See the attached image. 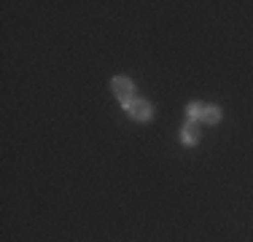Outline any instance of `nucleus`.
Listing matches in <instances>:
<instances>
[{
  "label": "nucleus",
  "mask_w": 253,
  "mask_h": 242,
  "mask_svg": "<svg viewBox=\"0 0 253 242\" xmlns=\"http://www.w3.org/2000/svg\"><path fill=\"white\" fill-rule=\"evenodd\" d=\"M111 89H113V94L119 97V102H122L124 108L129 105L132 100H135V97H132V92H135V86H132V81H129V78H124V76L113 78V81H111Z\"/></svg>",
  "instance_id": "obj_1"
},
{
  "label": "nucleus",
  "mask_w": 253,
  "mask_h": 242,
  "mask_svg": "<svg viewBox=\"0 0 253 242\" xmlns=\"http://www.w3.org/2000/svg\"><path fill=\"white\" fill-rule=\"evenodd\" d=\"M126 113L137 121H148L151 119V105H148L146 100H132L129 105H126Z\"/></svg>",
  "instance_id": "obj_2"
},
{
  "label": "nucleus",
  "mask_w": 253,
  "mask_h": 242,
  "mask_svg": "<svg viewBox=\"0 0 253 242\" xmlns=\"http://www.w3.org/2000/svg\"><path fill=\"white\" fill-rule=\"evenodd\" d=\"M180 140H183L186 145H194L197 140H200V129H197V124H186L183 129H180Z\"/></svg>",
  "instance_id": "obj_3"
},
{
  "label": "nucleus",
  "mask_w": 253,
  "mask_h": 242,
  "mask_svg": "<svg viewBox=\"0 0 253 242\" xmlns=\"http://www.w3.org/2000/svg\"><path fill=\"white\" fill-rule=\"evenodd\" d=\"M221 119V111L215 105H205V111H202V121H208V124H215V121Z\"/></svg>",
  "instance_id": "obj_4"
},
{
  "label": "nucleus",
  "mask_w": 253,
  "mask_h": 242,
  "mask_svg": "<svg viewBox=\"0 0 253 242\" xmlns=\"http://www.w3.org/2000/svg\"><path fill=\"white\" fill-rule=\"evenodd\" d=\"M202 111H205V105H200V102H191V105L186 108V116H189L191 121H194V119H202Z\"/></svg>",
  "instance_id": "obj_5"
}]
</instances>
